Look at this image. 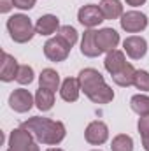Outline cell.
<instances>
[{
	"label": "cell",
	"instance_id": "10",
	"mask_svg": "<svg viewBox=\"0 0 149 151\" xmlns=\"http://www.w3.org/2000/svg\"><path fill=\"white\" fill-rule=\"evenodd\" d=\"M123 47H125V53L132 58V60H140L146 51H148V42L144 37H139V35H132V37H126L123 42Z\"/></svg>",
	"mask_w": 149,
	"mask_h": 151
},
{
	"label": "cell",
	"instance_id": "21",
	"mask_svg": "<svg viewBox=\"0 0 149 151\" xmlns=\"http://www.w3.org/2000/svg\"><path fill=\"white\" fill-rule=\"evenodd\" d=\"M130 106L139 116H149V97L148 95H133Z\"/></svg>",
	"mask_w": 149,
	"mask_h": 151
},
{
	"label": "cell",
	"instance_id": "16",
	"mask_svg": "<svg viewBox=\"0 0 149 151\" xmlns=\"http://www.w3.org/2000/svg\"><path fill=\"white\" fill-rule=\"evenodd\" d=\"M104 65H105V70L109 72V74H117L125 65H126V60H125V53L123 51H119V49H112L107 53V56H105V62H104Z\"/></svg>",
	"mask_w": 149,
	"mask_h": 151
},
{
	"label": "cell",
	"instance_id": "19",
	"mask_svg": "<svg viewBox=\"0 0 149 151\" xmlns=\"http://www.w3.org/2000/svg\"><path fill=\"white\" fill-rule=\"evenodd\" d=\"M35 104L40 111H49L54 104V91L47 88H39L35 93Z\"/></svg>",
	"mask_w": 149,
	"mask_h": 151
},
{
	"label": "cell",
	"instance_id": "22",
	"mask_svg": "<svg viewBox=\"0 0 149 151\" xmlns=\"http://www.w3.org/2000/svg\"><path fill=\"white\" fill-rule=\"evenodd\" d=\"M111 150L112 151H133V141L130 135L126 134H119L112 139L111 142Z\"/></svg>",
	"mask_w": 149,
	"mask_h": 151
},
{
	"label": "cell",
	"instance_id": "13",
	"mask_svg": "<svg viewBox=\"0 0 149 151\" xmlns=\"http://www.w3.org/2000/svg\"><path fill=\"white\" fill-rule=\"evenodd\" d=\"M81 53L84 56H88V58H95V56H98L102 53L98 44H97V32L95 30L90 28V30L84 32L82 40H81Z\"/></svg>",
	"mask_w": 149,
	"mask_h": 151
},
{
	"label": "cell",
	"instance_id": "18",
	"mask_svg": "<svg viewBox=\"0 0 149 151\" xmlns=\"http://www.w3.org/2000/svg\"><path fill=\"white\" fill-rule=\"evenodd\" d=\"M39 83H40V88H47V90L54 91L60 86V76L53 69H44L39 76Z\"/></svg>",
	"mask_w": 149,
	"mask_h": 151
},
{
	"label": "cell",
	"instance_id": "28",
	"mask_svg": "<svg viewBox=\"0 0 149 151\" xmlns=\"http://www.w3.org/2000/svg\"><path fill=\"white\" fill-rule=\"evenodd\" d=\"M12 5H14L12 0H0V12H9Z\"/></svg>",
	"mask_w": 149,
	"mask_h": 151
},
{
	"label": "cell",
	"instance_id": "9",
	"mask_svg": "<svg viewBox=\"0 0 149 151\" xmlns=\"http://www.w3.org/2000/svg\"><path fill=\"white\" fill-rule=\"evenodd\" d=\"M84 137H86V141L90 144L100 146V144H104L109 139V128L102 121H91L86 127V130H84Z\"/></svg>",
	"mask_w": 149,
	"mask_h": 151
},
{
	"label": "cell",
	"instance_id": "31",
	"mask_svg": "<svg viewBox=\"0 0 149 151\" xmlns=\"http://www.w3.org/2000/svg\"><path fill=\"white\" fill-rule=\"evenodd\" d=\"M93 151H100V150H93Z\"/></svg>",
	"mask_w": 149,
	"mask_h": 151
},
{
	"label": "cell",
	"instance_id": "26",
	"mask_svg": "<svg viewBox=\"0 0 149 151\" xmlns=\"http://www.w3.org/2000/svg\"><path fill=\"white\" fill-rule=\"evenodd\" d=\"M133 84L140 91H149V72L146 70H137L133 77Z\"/></svg>",
	"mask_w": 149,
	"mask_h": 151
},
{
	"label": "cell",
	"instance_id": "25",
	"mask_svg": "<svg viewBox=\"0 0 149 151\" xmlns=\"http://www.w3.org/2000/svg\"><path fill=\"white\" fill-rule=\"evenodd\" d=\"M58 37H62L65 42H69L70 46H74L75 42H77V32H75L74 27L65 25V27H60V30H58Z\"/></svg>",
	"mask_w": 149,
	"mask_h": 151
},
{
	"label": "cell",
	"instance_id": "15",
	"mask_svg": "<svg viewBox=\"0 0 149 151\" xmlns=\"http://www.w3.org/2000/svg\"><path fill=\"white\" fill-rule=\"evenodd\" d=\"M56 30H60V21L56 16L53 14H44L40 16L35 23V32L40 34V35H51L54 34Z\"/></svg>",
	"mask_w": 149,
	"mask_h": 151
},
{
	"label": "cell",
	"instance_id": "27",
	"mask_svg": "<svg viewBox=\"0 0 149 151\" xmlns=\"http://www.w3.org/2000/svg\"><path fill=\"white\" fill-rule=\"evenodd\" d=\"M14 2V7H18V9H32L34 5H35V0H12Z\"/></svg>",
	"mask_w": 149,
	"mask_h": 151
},
{
	"label": "cell",
	"instance_id": "20",
	"mask_svg": "<svg viewBox=\"0 0 149 151\" xmlns=\"http://www.w3.org/2000/svg\"><path fill=\"white\" fill-rule=\"evenodd\" d=\"M135 69L130 65V63H126L117 74L112 76V81L117 84V86H130V84H133V77H135Z\"/></svg>",
	"mask_w": 149,
	"mask_h": 151
},
{
	"label": "cell",
	"instance_id": "12",
	"mask_svg": "<svg viewBox=\"0 0 149 151\" xmlns=\"http://www.w3.org/2000/svg\"><path fill=\"white\" fill-rule=\"evenodd\" d=\"M119 42V34L114 28H102L97 32V44L100 47V51H112Z\"/></svg>",
	"mask_w": 149,
	"mask_h": 151
},
{
	"label": "cell",
	"instance_id": "1",
	"mask_svg": "<svg viewBox=\"0 0 149 151\" xmlns=\"http://www.w3.org/2000/svg\"><path fill=\"white\" fill-rule=\"evenodd\" d=\"M23 128H27L37 142L42 144H47V146H54V144H60L63 139H65V125L62 121H53V119H47V118H39L34 116L30 118L28 121H25L21 125Z\"/></svg>",
	"mask_w": 149,
	"mask_h": 151
},
{
	"label": "cell",
	"instance_id": "3",
	"mask_svg": "<svg viewBox=\"0 0 149 151\" xmlns=\"http://www.w3.org/2000/svg\"><path fill=\"white\" fill-rule=\"evenodd\" d=\"M7 30L11 34V39L14 42H19V44H25V42L32 40L34 34H35V27L32 25V21L25 14L11 16L7 19Z\"/></svg>",
	"mask_w": 149,
	"mask_h": 151
},
{
	"label": "cell",
	"instance_id": "8",
	"mask_svg": "<svg viewBox=\"0 0 149 151\" xmlns=\"http://www.w3.org/2000/svg\"><path fill=\"white\" fill-rule=\"evenodd\" d=\"M34 104H35V102H34L32 93H30L28 90H23V88L14 90V91L11 93V97H9V106H11V109H14L16 113H27V111L32 109Z\"/></svg>",
	"mask_w": 149,
	"mask_h": 151
},
{
	"label": "cell",
	"instance_id": "7",
	"mask_svg": "<svg viewBox=\"0 0 149 151\" xmlns=\"http://www.w3.org/2000/svg\"><path fill=\"white\" fill-rule=\"evenodd\" d=\"M77 19H79L81 25H84V27H88V28H93V27L100 25L105 18H104V14H102V11H100L98 5L88 4V5H84V7L79 9Z\"/></svg>",
	"mask_w": 149,
	"mask_h": 151
},
{
	"label": "cell",
	"instance_id": "2",
	"mask_svg": "<svg viewBox=\"0 0 149 151\" xmlns=\"http://www.w3.org/2000/svg\"><path fill=\"white\" fill-rule=\"evenodd\" d=\"M79 83L84 95L95 104H109L114 99V91L105 84L104 76L95 69H84L79 72Z\"/></svg>",
	"mask_w": 149,
	"mask_h": 151
},
{
	"label": "cell",
	"instance_id": "17",
	"mask_svg": "<svg viewBox=\"0 0 149 151\" xmlns=\"http://www.w3.org/2000/svg\"><path fill=\"white\" fill-rule=\"evenodd\" d=\"M98 7L105 19H116V18L123 16V5L119 0H102Z\"/></svg>",
	"mask_w": 149,
	"mask_h": 151
},
{
	"label": "cell",
	"instance_id": "11",
	"mask_svg": "<svg viewBox=\"0 0 149 151\" xmlns=\"http://www.w3.org/2000/svg\"><path fill=\"white\" fill-rule=\"evenodd\" d=\"M18 70H19V65H18L16 58L4 51L2 53V63H0V79L4 83L14 81L18 76Z\"/></svg>",
	"mask_w": 149,
	"mask_h": 151
},
{
	"label": "cell",
	"instance_id": "23",
	"mask_svg": "<svg viewBox=\"0 0 149 151\" xmlns=\"http://www.w3.org/2000/svg\"><path fill=\"white\" fill-rule=\"evenodd\" d=\"M137 127H139V134L142 137V146L146 151H149V116H142L139 119Z\"/></svg>",
	"mask_w": 149,
	"mask_h": 151
},
{
	"label": "cell",
	"instance_id": "4",
	"mask_svg": "<svg viewBox=\"0 0 149 151\" xmlns=\"http://www.w3.org/2000/svg\"><path fill=\"white\" fill-rule=\"evenodd\" d=\"M35 137L23 127L11 132L9 137V150L7 151H40L34 141Z\"/></svg>",
	"mask_w": 149,
	"mask_h": 151
},
{
	"label": "cell",
	"instance_id": "5",
	"mask_svg": "<svg viewBox=\"0 0 149 151\" xmlns=\"http://www.w3.org/2000/svg\"><path fill=\"white\" fill-rule=\"evenodd\" d=\"M70 49H72V46H70L69 42H65L62 37H58V35L53 37V39H49V40L44 44V55H46V58L51 60V62H63V60L69 56Z\"/></svg>",
	"mask_w": 149,
	"mask_h": 151
},
{
	"label": "cell",
	"instance_id": "30",
	"mask_svg": "<svg viewBox=\"0 0 149 151\" xmlns=\"http://www.w3.org/2000/svg\"><path fill=\"white\" fill-rule=\"evenodd\" d=\"M47 151H63V150H60V148H49Z\"/></svg>",
	"mask_w": 149,
	"mask_h": 151
},
{
	"label": "cell",
	"instance_id": "14",
	"mask_svg": "<svg viewBox=\"0 0 149 151\" xmlns=\"http://www.w3.org/2000/svg\"><path fill=\"white\" fill-rule=\"evenodd\" d=\"M79 93H81L79 77H67V79L62 83L60 97H62L65 102H75V100L79 99Z\"/></svg>",
	"mask_w": 149,
	"mask_h": 151
},
{
	"label": "cell",
	"instance_id": "6",
	"mask_svg": "<svg viewBox=\"0 0 149 151\" xmlns=\"http://www.w3.org/2000/svg\"><path fill=\"white\" fill-rule=\"evenodd\" d=\"M121 28L128 34H137L142 32L148 27V16L139 12V11H128L121 16Z\"/></svg>",
	"mask_w": 149,
	"mask_h": 151
},
{
	"label": "cell",
	"instance_id": "29",
	"mask_svg": "<svg viewBox=\"0 0 149 151\" xmlns=\"http://www.w3.org/2000/svg\"><path fill=\"white\" fill-rule=\"evenodd\" d=\"M126 4L128 5H133V7H139V5L146 4V0H126Z\"/></svg>",
	"mask_w": 149,
	"mask_h": 151
},
{
	"label": "cell",
	"instance_id": "24",
	"mask_svg": "<svg viewBox=\"0 0 149 151\" xmlns=\"http://www.w3.org/2000/svg\"><path fill=\"white\" fill-rule=\"evenodd\" d=\"M16 81H18L19 84H30V83L34 81V69H32L30 65H19Z\"/></svg>",
	"mask_w": 149,
	"mask_h": 151
}]
</instances>
